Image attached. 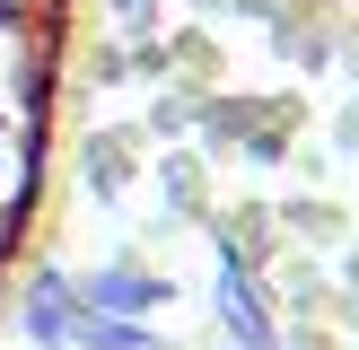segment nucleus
<instances>
[{
	"label": "nucleus",
	"instance_id": "f257e3e1",
	"mask_svg": "<svg viewBox=\"0 0 359 350\" xmlns=\"http://www.w3.org/2000/svg\"><path fill=\"white\" fill-rule=\"evenodd\" d=\"M79 289H70L62 262H35L27 289H18V332H27L35 350H79Z\"/></svg>",
	"mask_w": 359,
	"mask_h": 350
},
{
	"label": "nucleus",
	"instance_id": "f03ea898",
	"mask_svg": "<svg viewBox=\"0 0 359 350\" xmlns=\"http://www.w3.org/2000/svg\"><path fill=\"white\" fill-rule=\"evenodd\" d=\"M70 289H79L88 315H158L167 307V280L149 272V262H105V272H70Z\"/></svg>",
	"mask_w": 359,
	"mask_h": 350
},
{
	"label": "nucleus",
	"instance_id": "7ed1b4c3",
	"mask_svg": "<svg viewBox=\"0 0 359 350\" xmlns=\"http://www.w3.org/2000/svg\"><path fill=\"white\" fill-rule=\"evenodd\" d=\"M219 315H228V332H237L245 350H272V307H263L255 280H245V254L219 262Z\"/></svg>",
	"mask_w": 359,
	"mask_h": 350
},
{
	"label": "nucleus",
	"instance_id": "20e7f679",
	"mask_svg": "<svg viewBox=\"0 0 359 350\" xmlns=\"http://www.w3.org/2000/svg\"><path fill=\"white\" fill-rule=\"evenodd\" d=\"M79 350H158L140 315H79Z\"/></svg>",
	"mask_w": 359,
	"mask_h": 350
},
{
	"label": "nucleus",
	"instance_id": "39448f33",
	"mask_svg": "<svg viewBox=\"0 0 359 350\" xmlns=\"http://www.w3.org/2000/svg\"><path fill=\"white\" fill-rule=\"evenodd\" d=\"M132 184V140H88V192H123Z\"/></svg>",
	"mask_w": 359,
	"mask_h": 350
},
{
	"label": "nucleus",
	"instance_id": "423d86ee",
	"mask_svg": "<svg viewBox=\"0 0 359 350\" xmlns=\"http://www.w3.org/2000/svg\"><path fill=\"white\" fill-rule=\"evenodd\" d=\"M114 9H140V0H114Z\"/></svg>",
	"mask_w": 359,
	"mask_h": 350
}]
</instances>
